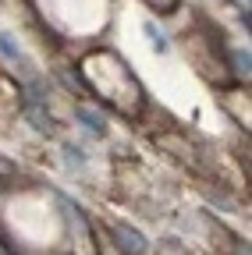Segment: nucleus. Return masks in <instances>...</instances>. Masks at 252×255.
I'll return each mask as SVG.
<instances>
[{
  "mask_svg": "<svg viewBox=\"0 0 252 255\" xmlns=\"http://www.w3.org/2000/svg\"><path fill=\"white\" fill-rule=\"evenodd\" d=\"M82 82L100 92V100L110 103L114 110H121L124 117H132L142 110V89L135 82V75L121 64V57L114 53H89L82 60Z\"/></svg>",
  "mask_w": 252,
  "mask_h": 255,
  "instance_id": "obj_1",
  "label": "nucleus"
},
{
  "mask_svg": "<svg viewBox=\"0 0 252 255\" xmlns=\"http://www.w3.org/2000/svg\"><path fill=\"white\" fill-rule=\"evenodd\" d=\"M75 117H78V121H82V124L89 128V131H96V135H103V117H100V114H92V110L78 107V110H75Z\"/></svg>",
  "mask_w": 252,
  "mask_h": 255,
  "instance_id": "obj_2",
  "label": "nucleus"
},
{
  "mask_svg": "<svg viewBox=\"0 0 252 255\" xmlns=\"http://www.w3.org/2000/svg\"><path fill=\"white\" fill-rule=\"evenodd\" d=\"M117 241H121V248H128V252H142V238L135 231H128V227H117Z\"/></svg>",
  "mask_w": 252,
  "mask_h": 255,
  "instance_id": "obj_3",
  "label": "nucleus"
},
{
  "mask_svg": "<svg viewBox=\"0 0 252 255\" xmlns=\"http://www.w3.org/2000/svg\"><path fill=\"white\" fill-rule=\"evenodd\" d=\"M146 36L153 39V46L160 50V53L167 50V39H164V32H156V25H153V21H146Z\"/></svg>",
  "mask_w": 252,
  "mask_h": 255,
  "instance_id": "obj_4",
  "label": "nucleus"
},
{
  "mask_svg": "<svg viewBox=\"0 0 252 255\" xmlns=\"http://www.w3.org/2000/svg\"><path fill=\"white\" fill-rule=\"evenodd\" d=\"M146 4H149L156 14H171V11L178 7V0H146Z\"/></svg>",
  "mask_w": 252,
  "mask_h": 255,
  "instance_id": "obj_5",
  "label": "nucleus"
},
{
  "mask_svg": "<svg viewBox=\"0 0 252 255\" xmlns=\"http://www.w3.org/2000/svg\"><path fill=\"white\" fill-rule=\"evenodd\" d=\"M0 53H4V57H11V60H18V46L4 36V32H0Z\"/></svg>",
  "mask_w": 252,
  "mask_h": 255,
  "instance_id": "obj_6",
  "label": "nucleus"
},
{
  "mask_svg": "<svg viewBox=\"0 0 252 255\" xmlns=\"http://www.w3.org/2000/svg\"><path fill=\"white\" fill-rule=\"evenodd\" d=\"M235 64H238V71H249V53L238 50V53H235Z\"/></svg>",
  "mask_w": 252,
  "mask_h": 255,
  "instance_id": "obj_7",
  "label": "nucleus"
}]
</instances>
